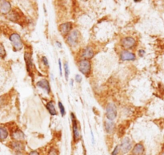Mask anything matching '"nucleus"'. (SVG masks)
<instances>
[{
	"mask_svg": "<svg viewBox=\"0 0 164 155\" xmlns=\"http://www.w3.org/2000/svg\"><path fill=\"white\" fill-rule=\"evenodd\" d=\"M10 40L15 48V51H19L23 48V42L19 35L16 33L11 34L10 36Z\"/></svg>",
	"mask_w": 164,
	"mask_h": 155,
	"instance_id": "f257e3e1",
	"label": "nucleus"
},
{
	"mask_svg": "<svg viewBox=\"0 0 164 155\" xmlns=\"http://www.w3.org/2000/svg\"><path fill=\"white\" fill-rule=\"evenodd\" d=\"M117 116V111H116V107L114 104L110 103L107 105L106 108V117L109 121H113L116 118Z\"/></svg>",
	"mask_w": 164,
	"mask_h": 155,
	"instance_id": "f03ea898",
	"label": "nucleus"
},
{
	"mask_svg": "<svg viewBox=\"0 0 164 155\" xmlns=\"http://www.w3.org/2000/svg\"><path fill=\"white\" fill-rule=\"evenodd\" d=\"M79 69L81 72L87 75L90 72V63L87 60H83L79 64Z\"/></svg>",
	"mask_w": 164,
	"mask_h": 155,
	"instance_id": "7ed1b4c3",
	"label": "nucleus"
},
{
	"mask_svg": "<svg viewBox=\"0 0 164 155\" xmlns=\"http://www.w3.org/2000/svg\"><path fill=\"white\" fill-rule=\"evenodd\" d=\"M132 144H131V141L130 140L128 137H126L122 139V143L120 145V149L123 154H126L131 149Z\"/></svg>",
	"mask_w": 164,
	"mask_h": 155,
	"instance_id": "20e7f679",
	"label": "nucleus"
},
{
	"mask_svg": "<svg viewBox=\"0 0 164 155\" xmlns=\"http://www.w3.org/2000/svg\"><path fill=\"white\" fill-rule=\"evenodd\" d=\"M135 39L132 37H126L122 40V46L126 49L132 48L135 44Z\"/></svg>",
	"mask_w": 164,
	"mask_h": 155,
	"instance_id": "39448f33",
	"label": "nucleus"
},
{
	"mask_svg": "<svg viewBox=\"0 0 164 155\" xmlns=\"http://www.w3.org/2000/svg\"><path fill=\"white\" fill-rule=\"evenodd\" d=\"M10 9H11V5L8 1H0V12L1 13H9Z\"/></svg>",
	"mask_w": 164,
	"mask_h": 155,
	"instance_id": "423d86ee",
	"label": "nucleus"
},
{
	"mask_svg": "<svg viewBox=\"0 0 164 155\" xmlns=\"http://www.w3.org/2000/svg\"><path fill=\"white\" fill-rule=\"evenodd\" d=\"M120 60H135V55L134 53L126 50V51L121 52Z\"/></svg>",
	"mask_w": 164,
	"mask_h": 155,
	"instance_id": "0eeeda50",
	"label": "nucleus"
},
{
	"mask_svg": "<svg viewBox=\"0 0 164 155\" xmlns=\"http://www.w3.org/2000/svg\"><path fill=\"white\" fill-rule=\"evenodd\" d=\"M71 116H72V122H73V133H74V138L75 142L79 141V139L80 138V133H79V129H78V126H77V122L75 121V118H74V115L73 113H71Z\"/></svg>",
	"mask_w": 164,
	"mask_h": 155,
	"instance_id": "6e6552de",
	"label": "nucleus"
},
{
	"mask_svg": "<svg viewBox=\"0 0 164 155\" xmlns=\"http://www.w3.org/2000/svg\"><path fill=\"white\" fill-rule=\"evenodd\" d=\"M78 38H79V32L76 31V30H74L68 36L67 43L72 46L74 45L76 43V42H77Z\"/></svg>",
	"mask_w": 164,
	"mask_h": 155,
	"instance_id": "1a4fd4ad",
	"label": "nucleus"
},
{
	"mask_svg": "<svg viewBox=\"0 0 164 155\" xmlns=\"http://www.w3.org/2000/svg\"><path fill=\"white\" fill-rule=\"evenodd\" d=\"M71 27H72V25H71V23H63L59 26V31H60V32L63 36H66L70 32V31L71 30Z\"/></svg>",
	"mask_w": 164,
	"mask_h": 155,
	"instance_id": "9d476101",
	"label": "nucleus"
},
{
	"mask_svg": "<svg viewBox=\"0 0 164 155\" xmlns=\"http://www.w3.org/2000/svg\"><path fill=\"white\" fill-rule=\"evenodd\" d=\"M37 86L42 88L43 90H45L47 93H50V92H51L50 84H49V82L47 80H42V81L37 82Z\"/></svg>",
	"mask_w": 164,
	"mask_h": 155,
	"instance_id": "9b49d317",
	"label": "nucleus"
},
{
	"mask_svg": "<svg viewBox=\"0 0 164 155\" xmlns=\"http://www.w3.org/2000/svg\"><path fill=\"white\" fill-rule=\"evenodd\" d=\"M132 153L134 155H142L144 153V147L141 143H138L135 145L134 149H132Z\"/></svg>",
	"mask_w": 164,
	"mask_h": 155,
	"instance_id": "f8f14e48",
	"label": "nucleus"
},
{
	"mask_svg": "<svg viewBox=\"0 0 164 155\" xmlns=\"http://www.w3.org/2000/svg\"><path fill=\"white\" fill-rule=\"evenodd\" d=\"M11 137L15 140L18 141V142L19 141H22V140L25 138V135H24V133L21 130H16V131L13 132V133L11 134Z\"/></svg>",
	"mask_w": 164,
	"mask_h": 155,
	"instance_id": "ddd939ff",
	"label": "nucleus"
},
{
	"mask_svg": "<svg viewBox=\"0 0 164 155\" xmlns=\"http://www.w3.org/2000/svg\"><path fill=\"white\" fill-rule=\"evenodd\" d=\"M83 56L86 59H91L94 56V52L91 48L87 47L83 52Z\"/></svg>",
	"mask_w": 164,
	"mask_h": 155,
	"instance_id": "4468645a",
	"label": "nucleus"
},
{
	"mask_svg": "<svg viewBox=\"0 0 164 155\" xmlns=\"http://www.w3.org/2000/svg\"><path fill=\"white\" fill-rule=\"evenodd\" d=\"M105 129H106V132L108 133H111L115 129V124L112 121H106L105 122Z\"/></svg>",
	"mask_w": 164,
	"mask_h": 155,
	"instance_id": "2eb2a0df",
	"label": "nucleus"
},
{
	"mask_svg": "<svg viewBox=\"0 0 164 155\" xmlns=\"http://www.w3.org/2000/svg\"><path fill=\"white\" fill-rule=\"evenodd\" d=\"M12 147H13L14 149H15L17 151H23V149H24V145H23V143H21V142H12Z\"/></svg>",
	"mask_w": 164,
	"mask_h": 155,
	"instance_id": "dca6fc26",
	"label": "nucleus"
},
{
	"mask_svg": "<svg viewBox=\"0 0 164 155\" xmlns=\"http://www.w3.org/2000/svg\"><path fill=\"white\" fill-rule=\"evenodd\" d=\"M47 109H48L49 113H51V115H56V114H57V112H56V109H55L54 103H53L52 101L49 102V103L47 105Z\"/></svg>",
	"mask_w": 164,
	"mask_h": 155,
	"instance_id": "f3484780",
	"label": "nucleus"
},
{
	"mask_svg": "<svg viewBox=\"0 0 164 155\" xmlns=\"http://www.w3.org/2000/svg\"><path fill=\"white\" fill-rule=\"evenodd\" d=\"M25 61H26V66H27V70L28 72H30V68L32 65V61H31V55L28 53L25 54Z\"/></svg>",
	"mask_w": 164,
	"mask_h": 155,
	"instance_id": "a211bd4d",
	"label": "nucleus"
},
{
	"mask_svg": "<svg viewBox=\"0 0 164 155\" xmlns=\"http://www.w3.org/2000/svg\"><path fill=\"white\" fill-rule=\"evenodd\" d=\"M8 136V132L7 130L3 127H0V140L3 141L7 138Z\"/></svg>",
	"mask_w": 164,
	"mask_h": 155,
	"instance_id": "6ab92c4d",
	"label": "nucleus"
},
{
	"mask_svg": "<svg viewBox=\"0 0 164 155\" xmlns=\"http://www.w3.org/2000/svg\"><path fill=\"white\" fill-rule=\"evenodd\" d=\"M64 69H65V77L66 80H68V75H69V68H68V64L67 62H65L64 63Z\"/></svg>",
	"mask_w": 164,
	"mask_h": 155,
	"instance_id": "aec40b11",
	"label": "nucleus"
},
{
	"mask_svg": "<svg viewBox=\"0 0 164 155\" xmlns=\"http://www.w3.org/2000/svg\"><path fill=\"white\" fill-rule=\"evenodd\" d=\"M58 107H59V109H60V112H61L62 116H63L65 115V109L64 107H63V104H62L60 101L58 102Z\"/></svg>",
	"mask_w": 164,
	"mask_h": 155,
	"instance_id": "412c9836",
	"label": "nucleus"
},
{
	"mask_svg": "<svg viewBox=\"0 0 164 155\" xmlns=\"http://www.w3.org/2000/svg\"><path fill=\"white\" fill-rule=\"evenodd\" d=\"M5 55H6V52H5L3 46L0 44V57H4Z\"/></svg>",
	"mask_w": 164,
	"mask_h": 155,
	"instance_id": "4be33fe9",
	"label": "nucleus"
},
{
	"mask_svg": "<svg viewBox=\"0 0 164 155\" xmlns=\"http://www.w3.org/2000/svg\"><path fill=\"white\" fill-rule=\"evenodd\" d=\"M120 145H117L115 148V149H114V151L112 152V154H111L112 155H118L119 154V153L120 152Z\"/></svg>",
	"mask_w": 164,
	"mask_h": 155,
	"instance_id": "5701e85b",
	"label": "nucleus"
},
{
	"mask_svg": "<svg viewBox=\"0 0 164 155\" xmlns=\"http://www.w3.org/2000/svg\"><path fill=\"white\" fill-rule=\"evenodd\" d=\"M48 155H58L57 150L55 149H51L48 153Z\"/></svg>",
	"mask_w": 164,
	"mask_h": 155,
	"instance_id": "b1692460",
	"label": "nucleus"
},
{
	"mask_svg": "<svg viewBox=\"0 0 164 155\" xmlns=\"http://www.w3.org/2000/svg\"><path fill=\"white\" fill-rule=\"evenodd\" d=\"M75 80H76V81L77 82H79V83H80L81 81H82V77H81L80 75H75Z\"/></svg>",
	"mask_w": 164,
	"mask_h": 155,
	"instance_id": "393cba45",
	"label": "nucleus"
},
{
	"mask_svg": "<svg viewBox=\"0 0 164 155\" xmlns=\"http://www.w3.org/2000/svg\"><path fill=\"white\" fill-rule=\"evenodd\" d=\"M42 62H43V64L46 65V66H49V63H48V60H47V59L46 58V57H42Z\"/></svg>",
	"mask_w": 164,
	"mask_h": 155,
	"instance_id": "a878e982",
	"label": "nucleus"
},
{
	"mask_svg": "<svg viewBox=\"0 0 164 155\" xmlns=\"http://www.w3.org/2000/svg\"><path fill=\"white\" fill-rule=\"evenodd\" d=\"M58 66H59V72H60V75H63V73H62V64H61V60H58Z\"/></svg>",
	"mask_w": 164,
	"mask_h": 155,
	"instance_id": "bb28decb",
	"label": "nucleus"
},
{
	"mask_svg": "<svg viewBox=\"0 0 164 155\" xmlns=\"http://www.w3.org/2000/svg\"><path fill=\"white\" fill-rule=\"evenodd\" d=\"M29 155H39V154L37 151H31L29 154Z\"/></svg>",
	"mask_w": 164,
	"mask_h": 155,
	"instance_id": "cd10ccee",
	"label": "nucleus"
},
{
	"mask_svg": "<svg viewBox=\"0 0 164 155\" xmlns=\"http://www.w3.org/2000/svg\"><path fill=\"white\" fill-rule=\"evenodd\" d=\"M138 53H139V55L140 56H142V55H144L145 52L143 51V50H139V52H138Z\"/></svg>",
	"mask_w": 164,
	"mask_h": 155,
	"instance_id": "c85d7f7f",
	"label": "nucleus"
},
{
	"mask_svg": "<svg viewBox=\"0 0 164 155\" xmlns=\"http://www.w3.org/2000/svg\"><path fill=\"white\" fill-rule=\"evenodd\" d=\"M56 44H58V48H61V47H62L61 43H59V42H58V41H57V42H56Z\"/></svg>",
	"mask_w": 164,
	"mask_h": 155,
	"instance_id": "c756f323",
	"label": "nucleus"
},
{
	"mask_svg": "<svg viewBox=\"0 0 164 155\" xmlns=\"http://www.w3.org/2000/svg\"><path fill=\"white\" fill-rule=\"evenodd\" d=\"M162 155H164V153H163V154H162Z\"/></svg>",
	"mask_w": 164,
	"mask_h": 155,
	"instance_id": "7c9ffc66",
	"label": "nucleus"
}]
</instances>
